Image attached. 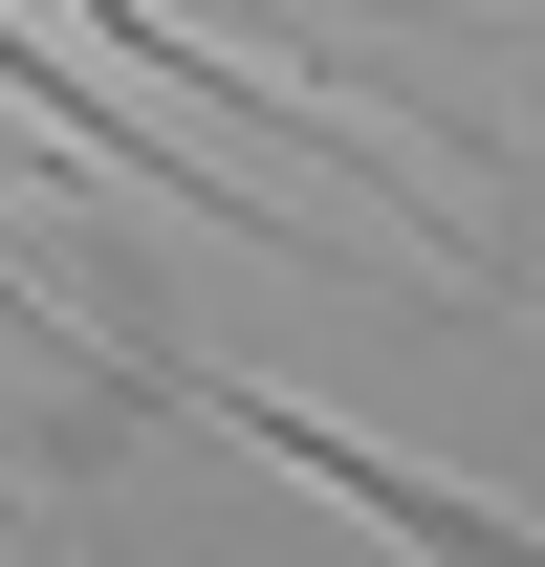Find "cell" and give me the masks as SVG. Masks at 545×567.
<instances>
[{"label":"cell","instance_id":"1","mask_svg":"<svg viewBox=\"0 0 545 567\" xmlns=\"http://www.w3.org/2000/svg\"><path fill=\"white\" fill-rule=\"evenodd\" d=\"M175 393H197L218 436H263L284 481H328L349 524H371V546H414V567H545V524H524V502H459L436 458H393V436H349V415H306V393H263V371H175Z\"/></svg>","mask_w":545,"mask_h":567},{"label":"cell","instance_id":"2","mask_svg":"<svg viewBox=\"0 0 545 567\" xmlns=\"http://www.w3.org/2000/svg\"><path fill=\"white\" fill-rule=\"evenodd\" d=\"M66 22H88V44H110V66H153V87H218L240 132H284V153H328L349 197H393V218H414V262H480L459 218H436V197H414V175H393V153L349 132V87H284V66H218V44H175V22H153V0H66Z\"/></svg>","mask_w":545,"mask_h":567},{"label":"cell","instance_id":"3","mask_svg":"<svg viewBox=\"0 0 545 567\" xmlns=\"http://www.w3.org/2000/svg\"><path fill=\"white\" fill-rule=\"evenodd\" d=\"M0 87H22V110H44L66 153H110V175H153V197H197V218H240V240H284V218H263V197H218V175H197L175 132H153V110H110V87H88L66 44H44V22H0ZM284 262H306V240H284Z\"/></svg>","mask_w":545,"mask_h":567},{"label":"cell","instance_id":"4","mask_svg":"<svg viewBox=\"0 0 545 567\" xmlns=\"http://www.w3.org/2000/svg\"><path fill=\"white\" fill-rule=\"evenodd\" d=\"M0 350H44V371L88 393V415H175V350H110V328H88V306H66L44 262H22V240H0Z\"/></svg>","mask_w":545,"mask_h":567},{"label":"cell","instance_id":"5","mask_svg":"<svg viewBox=\"0 0 545 567\" xmlns=\"http://www.w3.org/2000/svg\"><path fill=\"white\" fill-rule=\"evenodd\" d=\"M524 22H545V0H524Z\"/></svg>","mask_w":545,"mask_h":567}]
</instances>
